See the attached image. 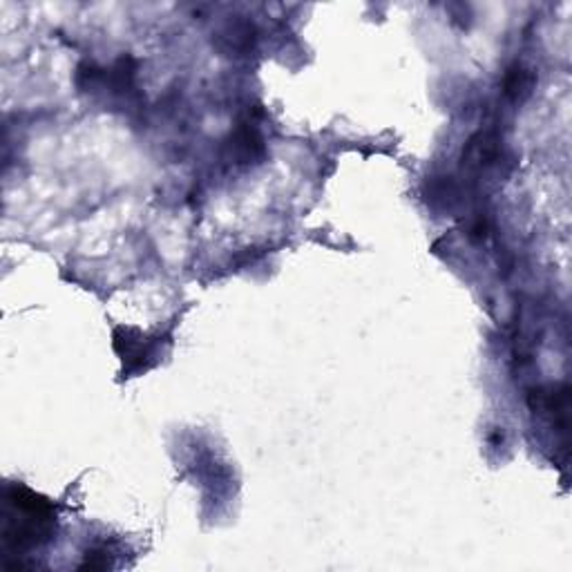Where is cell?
<instances>
[{
    "mask_svg": "<svg viewBox=\"0 0 572 572\" xmlns=\"http://www.w3.org/2000/svg\"><path fill=\"white\" fill-rule=\"evenodd\" d=\"M535 85V74L532 70L523 65H514L512 70H508L506 81H503V90H506L508 99L519 101L521 96H526Z\"/></svg>",
    "mask_w": 572,
    "mask_h": 572,
    "instance_id": "3",
    "label": "cell"
},
{
    "mask_svg": "<svg viewBox=\"0 0 572 572\" xmlns=\"http://www.w3.org/2000/svg\"><path fill=\"white\" fill-rule=\"evenodd\" d=\"M54 506L25 485L9 483L5 488V528L3 541L12 555L41 548L54 535Z\"/></svg>",
    "mask_w": 572,
    "mask_h": 572,
    "instance_id": "1",
    "label": "cell"
},
{
    "mask_svg": "<svg viewBox=\"0 0 572 572\" xmlns=\"http://www.w3.org/2000/svg\"><path fill=\"white\" fill-rule=\"evenodd\" d=\"M230 155L238 160V163H251L264 155L262 137L253 123H244L235 130L233 139H230Z\"/></svg>",
    "mask_w": 572,
    "mask_h": 572,
    "instance_id": "2",
    "label": "cell"
}]
</instances>
